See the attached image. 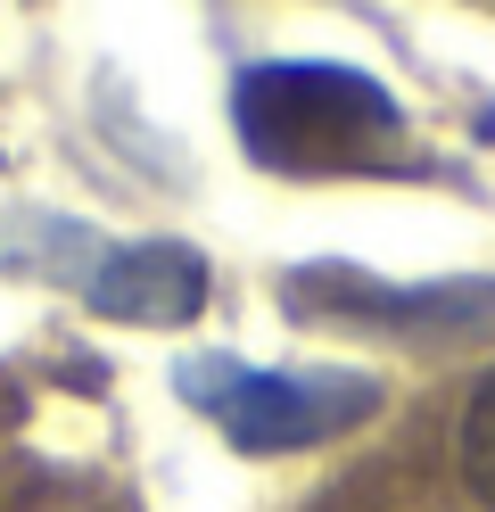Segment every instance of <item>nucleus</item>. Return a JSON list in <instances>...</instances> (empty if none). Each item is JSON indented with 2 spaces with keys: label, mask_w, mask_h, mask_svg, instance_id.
<instances>
[{
  "label": "nucleus",
  "mask_w": 495,
  "mask_h": 512,
  "mask_svg": "<svg viewBox=\"0 0 495 512\" xmlns=\"http://www.w3.org/2000/svg\"><path fill=\"white\" fill-rule=\"evenodd\" d=\"M462 479H471V496L495 512V372L471 389V405H462Z\"/></svg>",
  "instance_id": "20e7f679"
},
{
  "label": "nucleus",
  "mask_w": 495,
  "mask_h": 512,
  "mask_svg": "<svg viewBox=\"0 0 495 512\" xmlns=\"http://www.w3.org/2000/svg\"><path fill=\"white\" fill-rule=\"evenodd\" d=\"M190 397L223 422L231 446H248V455H297V446H322V438L355 430L380 405V380H363V372H231V364H198Z\"/></svg>",
  "instance_id": "f03ea898"
},
{
  "label": "nucleus",
  "mask_w": 495,
  "mask_h": 512,
  "mask_svg": "<svg viewBox=\"0 0 495 512\" xmlns=\"http://www.w3.org/2000/svg\"><path fill=\"white\" fill-rule=\"evenodd\" d=\"M91 306L116 314V323H190L207 306V265L174 240H141V248H116L91 281Z\"/></svg>",
  "instance_id": "7ed1b4c3"
},
{
  "label": "nucleus",
  "mask_w": 495,
  "mask_h": 512,
  "mask_svg": "<svg viewBox=\"0 0 495 512\" xmlns=\"http://www.w3.org/2000/svg\"><path fill=\"white\" fill-rule=\"evenodd\" d=\"M231 124H240L248 157L273 174H363L405 141V116H396L388 91L355 67H322V58L240 67Z\"/></svg>",
  "instance_id": "f257e3e1"
}]
</instances>
